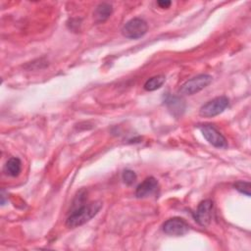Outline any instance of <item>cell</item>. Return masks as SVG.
I'll return each mask as SVG.
<instances>
[{"mask_svg":"<svg viewBox=\"0 0 251 251\" xmlns=\"http://www.w3.org/2000/svg\"><path fill=\"white\" fill-rule=\"evenodd\" d=\"M85 190L81 189L75 198L71 212L66 221V226L70 228H74L90 221L101 209L102 203L100 201H94L85 203Z\"/></svg>","mask_w":251,"mask_h":251,"instance_id":"1","label":"cell"},{"mask_svg":"<svg viewBox=\"0 0 251 251\" xmlns=\"http://www.w3.org/2000/svg\"><path fill=\"white\" fill-rule=\"evenodd\" d=\"M198 128L202 132L205 139L213 146L218 148H226L227 146L226 137L213 125H210V124L199 125Z\"/></svg>","mask_w":251,"mask_h":251,"instance_id":"5","label":"cell"},{"mask_svg":"<svg viewBox=\"0 0 251 251\" xmlns=\"http://www.w3.org/2000/svg\"><path fill=\"white\" fill-rule=\"evenodd\" d=\"M21 171H22V162L17 157L10 158L4 166V173L7 176H10L13 177L18 176L20 175Z\"/></svg>","mask_w":251,"mask_h":251,"instance_id":"9","label":"cell"},{"mask_svg":"<svg viewBox=\"0 0 251 251\" xmlns=\"http://www.w3.org/2000/svg\"><path fill=\"white\" fill-rule=\"evenodd\" d=\"M166 104L174 114H176V112L180 113V111L184 110L183 101L176 96H170L168 99H166Z\"/></svg>","mask_w":251,"mask_h":251,"instance_id":"12","label":"cell"},{"mask_svg":"<svg viewBox=\"0 0 251 251\" xmlns=\"http://www.w3.org/2000/svg\"><path fill=\"white\" fill-rule=\"evenodd\" d=\"M113 7L109 3H101L99 4L94 12V17L96 19V22H104L106 21L112 14Z\"/></svg>","mask_w":251,"mask_h":251,"instance_id":"10","label":"cell"},{"mask_svg":"<svg viewBox=\"0 0 251 251\" xmlns=\"http://www.w3.org/2000/svg\"><path fill=\"white\" fill-rule=\"evenodd\" d=\"M189 230V225L181 218L175 217L167 220L163 224V231L169 235L180 236L187 233Z\"/></svg>","mask_w":251,"mask_h":251,"instance_id":"6","label":"cell"},{"mask_svg":"<svg viewBox=\"0 0 251 251\" xmlns=\"http://www.w3.org/2000/svg\"><path fill=\"white\" fill-rule=\"evenodd\" d=\"M122 178L126 184L131 185L136 180V175L131 170H126V171H124V173L122 175Z\"/></svg>","mask_w":251,"mask_h":251,"instance_id":"14","label":"cell"},{"mask_svg":"<svg viewBox=\"0 0 251 251\" xmlns=\"http://www.w3.org/2000/svg\"><path fill=\"white\" fill-rule=\"evenodd\" d=\"M158 188V180L153 177L149 176L146 177L141 183H139L135 190V196L137 198H144L149 195H152L154 192H156Z\"/></svg>","mask_w":251,"mask_h":251,"instance_id":"8","label":"cell"},{"mask_svg":"<svg viewBox=\"0 0 251 251\" xmlns=\"http://www.w3.org/2000/svg\"><path fill=\"white\" fill-rule=\"evenodd\" d=\"M166 77L163 75H158L155 76L150 77L149 79H147L144 83V89L146 91H154L159 89L165 82Z\"/></svg>","mask_w":251,"mask_h":251,"instance_id":"11","label":"cell"},{"mask_svg":"<svg viewBox=\"0 0 251 251\" xmlns=\"http://www.w3.org/2000/svg\"><path fill=\"white\" fill-rule=\"evenodd\" d=\"M212 81L210 75L202 74L198 75L188 80H186L178 89V93L181 95H192L204 89Z\"/></svg>","mask_w":251,"mask_h":251,"instance_id":"2","label":"cell"},{"mask_svg":"<svg viewBox=\"0 0 251 251\" xmlns=\"http://www.w3.org/2000/svg\"><path fill=\"white\" fill-rule=\"evenodd\" d=\"M233 186L240 193L245 194L246 196H250V182L249 181L239 180V181H236L233 184Z\"/></svg>","mask_w":251,"mask_h":251,"instance_id":"13","label":"cell"},{"mask_svg":"<svg viewBox=\"0 0 251 251\" xmlns=\"http://www.w3.org/2000/svg\"><path fill=\"white\" fill-rule=\"evenodd\" d=\"M229 104V100L226 96H219L216 97L207 103H205L199 111L200 116L205 118L215 117L221 113H223Z\"/></svg>","mask_w":251,"mask_h":251,"instance_id":"4","label":"cell"},{"mask_svg":"<svg viewBox=\"0 0 251 251\" xmlns=\"http://www.w3.org/2000/svg\"><path fill=\"white\" fill-rule=\"evenodd\" d=\"M171 4H172V2H171V1H168V0H160V1L157 2V5H158L160 8H162V9H167V8H169V7L171 6Z\"/></svg>","mask_w":251,"mask_h":251,"instance_id":"15","label":"cell"},{"mask_svg":"<svg viewBox=\"0 0 251 251\" xmlns=\"http://www.w3.org/2000/svg\"><path fill=\"white\" fill-rule=\"evenodd\" d=\"M213 209H214V203L212 200L206 199L200 202L194 214L195 221L203 226H208L212 221Z\"/></svg>","mask_w":251,"mask_h":251,"instance_id":"7","label":"cell"},{"mask_svg":"<svg viewBox=\"0 0 251 251\" xmlns=\"http://www.w3.org/2000/svg\"><path fill=\"white\" fill-rule=\"evenodd\" d=\"M148 30L147 23L141 18H133L126 22L122 28V33L126 38L137 39L142 37Z\"/></svg>","mask_w":251,"mask_h":251,"instance_id":"3","label":"cell"}]
</instances>
